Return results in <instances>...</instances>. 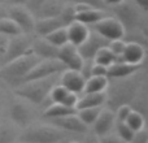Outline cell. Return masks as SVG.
<instances>
[{"instance_id":"cell-24","label":"cell","mask_w":148,"mask_h":143,"mask_svg":"<svg viewBox=\"0 0 148 143\" xmlns=\"http://www.w3.org/2000/svg\"><path fill=\"white\" fill-rule=\"evenodd\" d=\"M75 112H77V109L66 107V105L61 104V103H51V104L47 105L46 109H44L43 118L51 120V118L62 117V116H68V115H74Z\"/></svg>"},{"instance_id":"cell-32","label":"cell","mask_w":148,"mask_h":143,"mask_svg":"<svg viewBox=\"0 0 148 143\" xmlns=\"http://www.w3.org/2000/svg\"><path fill=\"white\" fill-rule=\"evenodd\" d=\"M116 134L122 139L123 142H130L134 135V131L126 125L125 122H116Z\"/></svg>"},{"instance_id":"cell-36","label":"cell","mask_w":148,"mask_h":143,"mask_svg":"<svg viewBox=\"0 0 148 143\" xmlns=\"http://www.w3.org/2000/svg\"><path fill=\"white\" fill-rule=\"evenodd\" d=\"M91 76H100V77H107V68L99 64H94L92 63L91 68H90V77Z\"/></svg>"},{"instance_id":"cell-2","label":"cell","mask_w":148,"mask_h":143,"mask_svg":"<svg viewBox=\"0 0 148 143\" xmlns=\"http://www.w3.org/2000/svg\"><path fill=\"white\" fill-rule=\"evenodd\" d=\"M60 76V74H57ZM57 76H52L48 78L36 79V81L26 82L20 86L14 87L13 92L16 96L25 102L30 103L33 105H42L47 100L49 95V91L55 85H57Z\"/></svg>"},{"instance_id":"cell-9","label":"cell","mask_w":148,"mask_h":143,"mask_svg":"<svg viewBox=\"0 0 148 143\" xmlns=\"http://www.w3.org/2000/svg\"><path fill=\"white\" fill-rule=\"evenodd\" d=\"M7 17L21 29L22 34L31 35L34 33L35 18L25 5H9L7 8Z\"/></svg>"},{"instance_id":"cell-20","label":"cell","mask_w":148,"mask_h":143,"mask_svg":"<svg viewBox=\"0 0 148 143\" xmlns=\"http://www.w3.org/2000/svg\"><path fill=\"white\" fill-rule=\"evenodd\" d=\"M66 31H68V42L72 43L73 46L78 47L88 36L90 28L87 25H84V23L78 22V21H73L66 28Z\"/></svg>"},{"instance_id":"cell-28","label":"cell","mask_w":148,"mask_h":143,"mask_svg":"<svg viewBox=\"0 0 148 143\" xmlns=\"http://www.w3.org/2000/svg\"><path fill=\"white\" fill-rule=\"evenodd\" d=\"M103 107H97V108H84V109H78L77 111V116L79 117V120L82 121V122L84 124V125H87L90 128V126H92V124L95 122V120L97 118V116H99L100 111H101Z\"/></svg>"},{"instance_id":"cell-1","label":"cell","mask_w":148,"mask_h":143,"mask_svg":"<svg viewBox=\"0 0 148 143\" xmlns=\"http://www.w3.org/2000/svg\"><path fill=\"white\" fill-rule=\"evenodd\" d=\"M142 72L143 69L125 78H109V83L105 90L107 108L114 112L116 108L122 104H129L131 107L139 95L146 90V79Z\"/></svg>"},{"instance_id":"cell-37","label":"cell","mask_w":148,"mask_h":143,"mask_svg":"<svg viewBox=\"0 0 148 143\" xmlns=\"http://www.w3.org/2000/svg\"><path fill=\"white\" fill-rule=\"evenodd\" d=\"M99 142L100 143H126L123 142L117 134H105L103 137H99Z\"/></svg>"},{"instance_id":"cell-45","label":"cell","mask_w":148,"mask_h":143,"mask_svg":"<svg viewBox=\"0 0 148 143\" xmlns=\"http://www.w3.org/2000/svg\"><path fill=\"white\" fill-rule=\"evenodd\" d=\"M4 1H5V0H0V5H1L3 3H4Z\"/></svg>"},{"instance_id":"cell-30","label":"cell","mask_w":148,"mask_h":143,"mask_svg":"<svg viewBox=\"0 0 148 143\" xmlns=\"http://www.w3.org/2000/svg\"><path fill=\"white\" fill-rule=\"evenodd\" d=\"M46 41H48L49 43H52L53 46L56 47H62L64 44L69 43L68 42V31H66V28H62V29H59V30L53 31V33L48 34V35L44 36Z\"/></svg>"},{"instance_id":"cell-19","label":"cell","mask_w":148,"mask_h":143,"mask_svg":"<svg viewBox=\"0 0 148 143\" xmlns=\"http://www.w3.org/2000/svg\"><path fill=\"white\" fill-rule=\"evenodd\" d=\"M146 47L139 43H126L125 50L118 60L129 64H144Z\"/></svg>"},{"instance_id":"cell-26","label":"cell","mask_w":148,"mask_h":143,"mask_svg":"<svg viewBox=\"0 0 148 143\" xmlns=\"http://www.w3.org/2000/svg\"><path fill=\"white\" fill-rule=\"evenodd\" d=\"M117 60H118V57L116 56V55H113L108 47H104V48H101L96 55H95L94 61L92 63H94V64H99V65H103V67L108 68L109 65H112L114 61H117Z\"/></svg>"},{"instance_id":"cell-46","label":"cell","mask_w":148,"mask_h":143,"mask_svg":"<svg viewBox=\"0 0 148 143\" xmlns=\"http://www.w3.org/2000/svg\"><path fill=\"white\" fill-rule=\"evenodd\" d=\"M70 143H82V142H70Z\"/></svg>"},{"instance_id":"cell-5","label":"cell","mask_w":148,"mask_h":143,"mask_svg":"<svg viewBox=\"0 0 148 143\" xmlns=\"http://www.w3.org/2000/svg\"><path fill=\"white\" fill-rule=\"evenodd\" d=\"M74 21V8L73 5H66L62 10V13L57 17L51 18H42L35 20L34 23V33L40 38H44L46 35L53 33L62 28H68Z\"/></svg>"},{"instance_id":"cell-10","label":"cell","mask_w":148,"mask_h":143,"mask_svg":"<svg viewBox=\"0 0 148 143\" xmlns=\"http://www.w3.org/2000/svg\"><path fill=\"white\" fill-rule=\"evenodd\" d=\"M109 41L105 38H103L101 35L94 31L92 29H90L88 36L86 38V41L82 44H79L77 47L81 57L83 59V61H94V57L97 52L104 47H108Z\"/></svg>"},{"instance_id":"cell-25","label":"cell","mask_w":148,"mask_h":143,"mask_svg":"<svg viewBox=\"0 0 148 143\" xmlns=\"http://www.w3.org/2000/svg\"><path fill=\"white\" fill-rule=\"evenodd\" d=\"M18 135V128L12 122H0V143H16Z\"/></svg>"},{"instance_id":"cell-41","label":"cell","mask_w":148,"mask_h":143,"mask_svg":"<svg viewBox=\"0 0 148 143\" xmlns=\"http://www.w3.org/2000/svg\"><path fill=\"white\" fill-rule=\"evenodd\" d=\"M101 1H103V4H104L105 9H108V8H112V7H116V5L121 4L123 0H101Z\"/></svg>"},{"instance_id":"cell-16","label":"cell","mask_w":148,"mask_h":143,"mask_svg":"<svg viewBox=\"0 0 148 143\" xmlns=\"http://www.w3.org/2000/svg\"><path fill=\"white\" fill-rule=\"evenodd\" d=\"M143 68L144 64H129V63L117 60L107 68V77L108 78H125L142 70Z\"/></svg>"},{"instance_id":"cell-34","label":"cell","mask_w":148,"mask_h":143,"mask_svg":"<svg viewBox=\"0 0 148 143\" xmlns=\"http://www.w3.org/2000/svg\"><path fill=\"white\" fill-rule=\"evenodd\" d=\"M125 46H126L125 42H123L122 39H118V41H110L109 44H108V48L110 50V52H112L113 55H116V56L120 59L123 50H125Z\"/></svg>"},{"instance_id":"cell-4","label":"cell","mask_w":148,"mask_h":143,"mask_svg":"<svg viewBox=\"0 0 148 143\" xmlns=\"http://www.w3.org/2000/svg\"><path fill=\"white\" fill-rule=\"evenodd\" d=\"M66 137V133L52 125L29 126L23 129L17 138L18 143H59Z\"/></svg>"},{"instance_id":"cell-7","label":"cell","mask_w":148,"mask_h":143,"mask_svg":"<svg viewBox=\"0 0 148 143\" xmlns=\"http://www.w3.org/2000/svg\"><path fill=\"white\" fill-rule=\"evenodd\" d=\"M65 70H66L65 67L59 60H40L38 64H35V67L33 69L26 74V77L22 79L21 85L26 83V82L36 81V79H43L52 76H57V74H61Z\"/></svg>"},{"instance_id":"cell-33","label":"cell","mask_w":148,"mask_h":143,"mask_svg":"<svg viewBox=\"0 0 148 143\" xmlns=\"http://www.w3.org/2000/svg\"><path fill=\"white\" fill-rule=\"evenodd\" d=\"M131 111H133V108L129 104H122V105H120V107H117L114 111L116 122H125Z\"/></svg>"},{"instance_id":"cell-12","label":"cell","mask_w":148,"mask_h":143,"mask_svg":"<svg viewBox=\"0 0 148 143\" xmlns=\"http://www.w3.org/2000/svg\"><path fill=\"white\" fill-rule=\"evenodd\" d=\"M49 125L65 131V133H74V134H87L88 133V126L84 125L79 117L77 116V112L74 115L62 116L48 120Z\"/></svg>"},{"instance_id":"cell-44","label":"cell","mask_w":148,"mask_h":143,"mask_svg":"<svg viewBox=\"0 0 148 143\" xmlns=\"http://www.w3.org/2000/svg\"><path fill=\"white\" fill-rule=\"evenodd\" d=\"M83 143H100L99 142V137H96L95 134L94 135H88Z\"/></svg>"},{"instance_id":"cell-42","label":"cell","mask_w":148,"mask_h":143,"mask_svg":"<svg viewBox=\"0 0 148 143\" xmlns=\"http://www.w3.org/2000/svg\"><path fill=\"white\" fill-rule=\"evenodd\" d=\"M131 1L135 3L142 10H144V12L148 10V0H131Z\"/></svg>"},{"instance_id":"cell-18","label":"cell","mask_w":148,"mask_h":143,"mask_svg":"<svg viewBox=\"0 0 148 143\" xmlns=\"http://www.w3.org/2000/svg\"><path fill=\"white\" fill-rule=\"evenodd\" d=\"M31 51L34 55L39 57L40 60H57V55H59V47L53 46L46 41L44 38L35 39L33 41V46H31Z\"/></svg>"},{"instance_id":"cell-3","label":"cell","mask_w":148,"mask_h":143,"mask_svg":"<svg viewBox=\"0 0 148 143\" xmlns=\"http://www.w3.org/2000/svg\"><path fill=\"white\" fill-rule=\"evenodd\" d=\"M39 61H40V59L31 51L23 55L22 57H18L8 64L1 65L0 67V81L5 82L7 85L14 89V87L20 86L22 79L26 77V74Z\"/></svg>"},{"instance_id":"cell-31","label":"cell","mask_w":148,"mask_h":143,"mask_svg":"<svg viewBox=\"0 0 148 143\" xmlns=\"http://www.w3.org/2000/svg\"><path fill=\"white\" fill-rule=\"evenodd\" d=\"M68 94H69V91H68L64 86L57 83V85H55V86L52 87V90L49 91L48 99L51 100V103H61L62 104V102H64V99L66 98Z\"/></svg>"},{"instance_id":"cell-23","label":"cell","mask_w":148,"mask_h":143,"mask_svg":"<svg viewBox=\"0 0 148 143\" xmlns=\"http://www.w3.org/2000/svg\"><path fill=\"white\" fill-rule=\"evenodd\" d=\"M109 83L108 77H100V76H91L86 79L83 89V94H94V92H105Z\"/></svg>"},{"instance_id":"cell-47","label":"cell","mask_w":148,"mask_h":143,"mask_svg":"<svg viewBox=\"0 0 148 143\" xmlns=\"http://www.w3.org/2000/svg\"><path fill=\"white\" fill-rule=\"evenodd\" d=\"M0 86H1V81H0Z\"/></svg>"},{"instance_id":"cell-39","label":"cell","mask_w":148,"mask_h":143,"mask_svg":"<svg viewBox=\"0 0 148 143\" xmlns=\"http://www.w3.org/2000/svg\"><path fill=\"white\" fill-rule=\"evenodd\" d=\"M44 1H46V0H29L27 4H26V8H27L31 13H34Z\"/></svg>"},{"instance_id":"cell-14","label":"cell","mask_w":148,"mask_h":143,"mask_svg":"<svg viewBox=\"0 0 148 143\" xmlns=\"http://www.w3.org/2000/svg\"><path fill=\"white\" fill-rule=\"evenodd\" d=\"M60 82L61 86H64L69 92L78 95L83 92L84 83H86V78L81 72L77 70H65L60 74Z\"/></svg>"},{"instance_id":"cell-40","label":"cell","mask_w":148,"mask_h":143,"mask_svg":"<svg viewBox=\"0 0 148 143\" xmlns=\"http://www.w3.org/2000/svg\"><path fill=\"white\" fill-rule=\"evenodd\" d=\"M7 43H8V36H4L0 34V60L4 56L5 50H7Z\"/></svg>"},{"instance_id":"cell-8","label":"cell","mask_w":148,"mask_h":143,"mask_svg":"<svg viewBox=\"0 0 148 143\" xmlns=\"http://www.w3.org/2000/svg\"><path fill=\"white\" fill-rule=\"evenodd\" d=\"M88 28L92 29L94 31H96L103 38L108 39L109 42L122 39L123 35H125V29L121 25V22L114 16H109V14L107 17H104L103 20H100L99 22L88 26Z\"/></svg>"},{"instance_id":"cell-6","label":"cell","mask_w":148,"mask_h":143,"mask_svg":"<svg viewBox=\"0 0 148 143\" xmlns=\"http://www.w3.org/2000/svg\"><path fill=\"white\" fill-rule=\"evenodd\" d=\"M33 41L34 39L29 34H18V35H14V36H9L5 54L1 57V60H0V67L18 59V57H22L23 55L29 54V52H31Z\"/></svg>"},{"instance_id":"cell-17","label":"cell","mask_w":148,"mask_h":143,"mask_svg":"<svg viewBox=\"0 0 148 143\" xmlns=\"http://www.w3.org/2000/svg\"><path fill=\"white\" fill-rule=\"evenodd\" d=\"M65 7H66L65 0H46V1L33 13V16L35 20L57 17V16H60L62 13Z\"/></svg>"},{"instance_id":"cell-21","label":"cell","mask_w":148,"mask_h":143,"mask_svg":"<svg viewBox=\"0 0 148 143\" xmlns=\"http://www.w3.org/2000/svg\"><path fill=\"white\" fill-rule=\"evenodd\" d=\"M108 16V12L105 9H97V8L90 7L86 10L82 12H74V21H78L81 23H84L87 26H91L94 23L99 22L104 17Z\"/></svg>"},{"instance_id":"cell-43","label":"cell","mask_w":148,"mask_h":143,"mask_svg":"<svg viewBox=\"0 0 148 143\" xmlns=\"http://www.w3.org/2000/svg\"><path fill=\"white\" fill-rule=\"evenodd\" d=\"M29 0H8V3H9L10 5H25L27 4Z\"/></svg>"},{"instance_id":"cell-29","label":"cell","mask_w":148,"mask_h":143,"mask_svg":"<svg viewBox=\"0 0 148 143\" xmlns=\"http://www.w3.org/2000/svg\"><path fill=\"white\" fill-rule=\"evenodd\" d=\"M0 34L4 36H14L18 34H22L21 29L13 22L10 18L8 17H1L0 18Z\"/></svg>"},{"instance_id":"cell-35","label":"cell","mask_w":148,"mask_h":143,"mask_svg":"<svg viewBox=\"0 0 148 143\" xmlns=\"http://www.w3.org/2000/svg\"><path fill=\"white\" fill-rule=\"evenodd\" d=\"M127 143H148V133L146 129H142L139 131H135L130 142Z\"/></svg>"},{"instance_id":"cell-13","label":"cell","mask_w":148,"mask_h":143,"mask_svg":"<svg viewBox=\"0 0 148 143\" xmlns=\"http://www.w3.org/2000/svg\"><path fill=\"white\" fill-rule=\"evenodd\" d=\"M57 60L65 67L66 70H77L81 72L83 68V59L81 57L78 50L72 43H66L59 48Z\"/></svg>"},{"instance_id":"cell-22","label":"cell","mask_w":148,"mask_h":143,"mask_svg":"<svg viewBox=\"0 0 148 143\" xmlns=\"http://www.w3.org/2000/svg\"><path fill=\"white\" fill-rule=\"evenodd\" d=\"M107 100L105 92H94V94H83L82 98H78L75 109H84V108H97L103 107Z\"/></svg>"},{"instance_id":"cell-15","label":"cell","mask_w":148,"mask_h":143,"mask_svg":"<svg viewBox=\"0 0 148 143\" xmlns=\"http://www.w3.org/2000/svg\"><path fill=\"white\" fill-rule=\"evenodd\" d=\"M114 124H116L114 112L110 111L109 108H101L97 118L92 124V129H94L95 135L103 137L105 134H109Z\"/></svg>"},{"instance_id":"cell-27","label":"cell","mask_w":148,"mask_h":143,"mask_svg":"<svg viewBox=\"0 0 148 143\" xmlns=\"http://www.w3.org/2000/svg\"><path fill=\"white\" fill-rule=\"evenodd\" d=\"M125 124L131 129V130L135 133V131H139L142 129H144V125H146V118H144V115H142L138 111H131L130 115L127 116Z\"/></svg>"},{"instance_id":"cell-11","label":"cell","mask_w":148,"mask_h":143,"mask_svg":"<svg viewBox=\"0 0 148 143\" xmlns=\"http://www.w3.org/2000/svg\"><path fill=\"white\" fill-rule=\"evenodd\" d=\"M8 115H9L10 122L22 130L29 128L33 121V112H31L30 107L25 103V100L20 99V98L18 100H12V103L9 104Z\"/></svg>"},{"instance_id":"cell-38","label":"cell","mask_w":148,"mask_h":143,"mask_svg":"<svg viewBox=\"0 0 148 143\" xmlns=\"http://www.w3.org/2000/svg\"><path fill=\"white\" fill-rule=\"evenodd\" d=\"M75 3H84V4L91 5V7L97 8V9H105V7H104L101 0H75Z\"/></svg>"}]
</instances>
